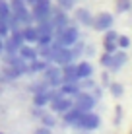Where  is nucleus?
Segmentation results:
<instances>
[{
    "label": "nucleus",
    "mask_w": 132,
    "mask_h": 134,
    "mask_svg": "<svg viewBox=\"0 0 132 134\" xmlns=\"http://www.w3.org/2000/svg\"><path fill=\"white\" fill-rule=\"evenodd\" d=\"M53 47V57H51V62L56 64V66H62V64H68V62H74L72 58V53H70V47H64V45L53 41L51 43Z\"/></svg>",
    "instance_id": "f257e3e1"
},
{
    "label": "nucleus",
    "mask_w": 132,
    "mask_h": 134,
    "mask_svg": "<svg viewBox=\"0 0 132 134\" xmlns=\"http://www.w3.org/2000/svg\"><path fill=\"white\" fill-rule=\"evenodd\" d=\"M33 10H31V16H33V21H37V24H41V21H49L51 20V0H35L33 2Z\"/></svg>",
    "instance_id": "f03ea898"
},
{
    "label": "nucleus",
    "mask_w": 132,
    "mask_h": 134,
    "mask_svg": "<svg viewBox=\"0 0 132 134\" xmlns=\"http://www.w3.org/2000/svg\"><path fill=\"white\" fill-rule=\"evenodd\" d=\"M99 126H101V119H99V115L93 113V111H85V113L80 117V121L76 122L74 128H80V130H85V132H91V130H97Z\"/></svg>",
    "instance_id": "7ed1b4c3"
},
{
    "label": "nucleus",
    "mask_w": 132,
    "mask_h": 134,
    "mask_svg": "<svg viewBox=\"0 0 132 134\" xmlns=\"http://www.w3.org/2000/svg\"><path fill=\"white\" fill-rule=\"evenodd\" d=\"M41 74H43V80L49 84V87H60V84H62V72H60V66H56V64L51 62Z\"/></svg>",
    "instance_id": "20e7f679"
},
{
    "label": "nucleus",
    "mask_w": 132,
    "mask_h": 134,
    "mask_svg": "<svg viewBox=\"0 0 132 134\" xmlns=\"http://www.w3.org/2000/svg\"><path fill=\"white\" fill-rule=\"evenodd\" d=\"M95 105H97V99L91 95V91H80V93L74 97V107L82 109L84 113L85 111H93Z\"/></svg>",
    "instance_id": "39448f33"
},
{
    "label": "nucleus",
    "mask_w": 132,
    "mask_h": 134,
    "mask_svg": "<svg viewBox=\"0 0 132 134\" xmlns=\"http://www.w3.org/2000/svg\"><path fill=\"white\" fill-rule=\"evenodd\" d=\"M6 64H8V68H12L16 72L18 78L27 74V60H24L20 54H6Z\"/></svg>",
    "instance_id": "423d86ee"
},
{
    "label": "nucleus",
    "mask_w": 132,
    "mask_h": 134,
    "mask_svg": "<svg viewBox=\"0 0 132 134\" xmlns=\"http://www.w3.org/2000/svg\"><path fill=\"white\" fill-rule=\"evenodd\" d=\"M113 24H115V18H113V14H109V12H101V14H97V16H93V29H97V31H107V29H111Z\"/></svg>",
    "instance_id": "0eeeda50"
},
{
    "label": "nucleus",
    "mask_w": 132,
    "mask_h": 134,
    "mask_svg": "<svg viewBox=\"0 0 132 134\" xmlns=\"http://www.w3.org/2000/svg\"><path fill=\"white\" fill-rule=\"evenodd\" d=\"M51 24H53L54 29H56V27H66L70 24V18H68L66 10H62L60 6L51 8Z\"/></svg>",
    "instance_id": "6e6552de"
},
{
    "label": "nucleus",
    "mask_w": 132,
    "mask_h": 134,
    "mask_svg": "<svg viewBox=\"0 0 132 134\" xmlns=\"http://www.w3.org/2000/svg\"><path fill=\"white\" fill-rule=\"evenodd\" d=\"M60 72H62V84H68V82L78 84V82H80L78 74H76V60L74 62H68V64H62Z\"/></svg>",
    "instance_id": "1a4fd4ad"
},
{
    "label": "nucleus",
    "mask_w": 132,
    "mask_h": 134,
    "mask_svg": "<svg viewBox=\"0 0 132 134\" xmlns=\"http://www.w3.org/2000/svg\"><path fill=\"white\" fill-rule=\"evenodd\" d=\"M126 62H128V54H126V51L119 49V51L113 53V62H111V66H109V70H111V72H119Z\"/></svg>",
    "instance_id": "9d476101"
},
{
    "label": "nucleus",
    "mask_w": 132,
    "mask_h": 134,
    "mask_svg": "<svg viewBox=\"0 0 132 134\" xmlns=\"http://www.w3.org/2000/svg\"><path fill=\"white\" fill-rule=\"evenodd\" d=\"M84 115V111L78 107H70L66 113H62V121H64L66 126H76V122L80 121V117Z\"/></svg>",
    "instance_id": "9b49d317"
},
{
    "label": "nucleus",
    "mask_w": 132,
    "mask_h": 134,
    "mask_svg": "<svg viewBox=\"0 0 132 134\" xmlns=\"http://www.w3.org/2000/svg\"><path fill=\"white\" fill-rule=\"evenodd\" d=\"M74 18H76V21H78V24L85 25V27H91V25H93V16H91V12H89L88 8H76Z\"/></svg>",
    "instance_id": "f8f14e48"
},
{
    "label": "nucleus",
    "mask_w": 132,
    "mask_h": 134,
    "mask_svg": "<svg viewBox=\"0 0 132 134\" xmlns=\"http://www.w3.org/2000/svg\"><path fill=\"white\" fill-rule=\"evenodd\" d=\"M70 107H74V99L72 97H62V99H58V101H53L51 103V109L54 111V115H62V113H66Z\"/></svg>",
    "instance_id": "ddd939ff"
},
{
    "label": "nucleus",
    "mask_w": 132,
    "mask_h": 134,
    "mask_svg": "<svg viewBox=\"0 0 132 134\" xmlns=\"http://www.w3.org/2000/svg\"><path fill=\"white\" fill-rule=\"evenodd\" d=\"M76 74H78L80 80L84 78H91L93 76V66L89 60H82V62H76Z\"/></svg>",
    "instance_id": "4468645a"
},
{
    "label": "nucleus",
    "mask_w": 132,
    "mask_h": 134,
    "mask_svg": "<svg viewBox=\"0 0 132 134\" xmlns=\"http://www.w3.org/2000/svg\"><path fill=\"white\" fill-rule=\"evenodd\" d=\"M18 54H20L24 60H33V58H37L39 54H37V47H33V45H29V43H24L20 49H18Z\"/></svg>",
    "instance_id": "2eb2a0df"
},
{
    "label": "nucleus",
    "mask_w": 132,
    "mask_h": 134,
    "mask_svg": "<svg viewBox=\"0 0 132 134\" xmlns=\"http://www.w3.org/2000/svg\"><path fill=\"white\" fill-rule=\"evenodd\" d=\"M21 35H24V41L29 45L37 43V27H35L33 24L29 25H21Z\"/></svg>",
    "instance_id": "dca6fc26"
},
{
    "label": "nucleus",
    "mask_w": 132,
    "mask_h": 134,
    "mask_svg": "<svg viewBox=\"0 0 132 134\" xmlns=\"http://www.w3.org/2000/svg\"><path fill=\"white\" fill-rule=\"evenodd\" d=\"M49 60H43V58H33V60H29L27 62V72H31V74H39V72H43L45 68L49 66Z\"/></svg>",
    "instance_id": "f3484780"
},
{
    "label": "nucleus",
    "mask_w": 132,
    "mask_h": 134,
    "mask_svg": "<svg viewBox=\"0 0 132 134\" xmlns=\"http://www.w3.org/2000/svg\"><path fill=\"white\" fill-rule=\"evenodd\" d=\"M35 27H37V37H53L54 27L51 24V20L49 21H41V24H37Z\"/></svg>",
    "instance_id": "a211bd4d"
},
{
    "label": "nucleus",
    "mask_w": 132,
    "mask_h": 134,
    "mask_svg": "<svg viewBox=\"0 0 132 134\" xmlns=\"http://www.w3.org/2000/svg\"><path fill=\"white\" fill-rule=\"evenodd\" d=\"M60 91L66 95V97H72V99H74L82 90H80L78 84H72V82H68V84H60Z\"/></svg>",
    "instance_id": "6ab92c4d"
},
{
    "label": "nucleus",
    "mask_w": 132,
    "mask_h": 134,
    "mask_svg": "<svg viewBox=\"0 0 132 134\" xmlns=\"http://www.w3.org/2000/svg\"><path fill=\"white\" fill-rule=\"evenodd\" d=\"M45 105H49L47 90L45 91H35L33 93V107H45Z\"/></svg>",
    "instance_id": "aec40b11"
},
{
    "label": "nucleus",
    "mask_w": 132,
    "mask_h": 134,
    "mask_svg": "<svg viewBox=\"0 0 132 134\" xmlns=\"http://www.w3.org/2000/svg\"><path fill=\"white\" fill-rule=\"evenodd\" d=\"M37 54L43 58V60H49V62H51L53 47H51V45H37Z\"/></svg>",
    "instance_id": "412c9836"
},
{
    "label": "nucleus",
    "mask_w": 132,
    "mask_h": 134,
    "mask_svg": "<svg viewBox=\"0 0 132 134\" xmlns=\"http://www.w3.org/2000/svg\"><path fill=\"white\" fill-rule=\"evenodd\" d=\"M107 87H109V91H111V95H113V97H117V99L124 95V86L119 84V82H111Z\"/></svg>",
    "instance_id": "4be33fe9"
},
{
    "label": "nucleus",
    "mask_w": 132,
    "mask_h": 134,
    "mask_svg": "<svg viewBox=\"0 0 132 134\" xmlns=\"http://www.w3.org/2000/svg\"><path fill=\"white\" fill-rule=\"evenodd\" d=\"M41 124H43V126H47V128H54V126H56V115H53V113H43V115H41Z\"/></svg>",
    "instance_id": "5701e85b"
},
{
    "label": "nucleus",
    "mask_w": 132,
    "mask_h": 134,
    "mask_svg": "<svg viewBox=\"0 0 132 134\" xmlns=\"http://www.w3.org/2000/svg\"><path fill=\"white\" fill-rule=\"evenodd\" d=\"M10 14H12L10 2H8V0H0V21H4V24H6L8 18H10Z\"/></svg>",
    "instance_id": "b1692460"
},
{
    "label": "nucleus",
    "mask_w": 132,
    "mask_h": 134,
    "mask_svg": "<svg viewBox=\"0 0 132 134\" xmlns=\"http://www.w3.org/2000/svg\"><path fill=\"white\" fill-rule=\"evenodd\" d=\"M84 49H85V45H84V43H82V41L78 39V41H76V43H74V45H72V47H70L72 58H74V60H76V58H78V57H82V54H84Z\"/></svg>",
    "instance_id": "393cba45"
},
{
    "label": "nucleus",
    "mask_w": 132,
    "mask_h": 134,
    "mask_svg": "<svg viewBox=\"0 0 132 134\" xmlns=\"http://www.w3.org/2000/svg\"><path fill=\"white\" fill-rule=\"evenodd\" d=\"M130 8H132V2H130V0H117V2H115L117 14H124V12H128Z\"/></svg>",
    "instance_id": "a878e982"
},
{
    "label": "nucleus",
    "mask_w": 132,
    "mask_h": 134,
    "mask_svg": "<svg viewBox=\"0 0 132 134\" xmlns=\"http://www.w3.org/2000/svg\"><path fill=\"white\" fill-rule=\"evenodd\" d=\"M78 86H80V90H82V91H91L97 84H95L91 78H84V80H80V82H78Z\"/></svg>",
    "instance_id": "bb28decb"
},
{
    "label": "nucleus",
    "mask_w": 132,
    "mask_h": 134,
    "mask_svg": "<svg viewBox=\"0 0 132 134\" xmlns=\"http://www.w3.org/2000/svg\"><path fill=\"white\" fill-rule=\"evenodd\" d=\"M56 6H60L62 10H72V8H76V0H56Z\"/></svg>",
    "instance_id": "cd10ccee"
},
{
    "label": "nucleus",
    "mask_w": 132,
    "mask_h": 134,
    "mask_svg": "<svg viewBox=\"0 0 132 134\" xmlns=\"http://www.w3.org/2000/svg\"><path fill=\"white\" fill-rule=\"evenodd\" d=\"M99 62H101L103 68H109V66H111V62H113V54L111 53H103L101 57H99Z\"/></svg>",
    "instance_id": "c85d7f7f"
},
{
    "label": "nucleus",
    "mask_w": 132,
    "mask_h": 134,
    "mask_svg": "<svg viewBox=\"0 0 132 134\" xmlns=\"http://www.w3.org/2000/svg\"><path fill=\"white\" fill-rule=\"evenodd\" d=\"M117 45H119V49H128V47H130V39H128L126 35H119Z\"/></svg>",
    "instance_id": "c756f323"
},
{
    "label": "nucleus",
    "mask_w": 132,
    "mask_h": 134,
    "mask_svg": "<svg viewBox=\"0 0 132 134\" xmlns=\"http://www.w3.org/2000/svg\"><path fill=\"white\" fill-rule=\"evenodd\" d=\"M120 121H122V107L119 105V107L115 109V119H113V124H115V126H120Z\"/></svg>",
    "instance_id": "7c9ffc66"
},
{
    "label": "nucleus",
    "mask_w": 132,
    "mask_h": 134,
    "mask_svg": "<svg viewBox=\"0 0 132 134\" xmlns=\"http://www.w3.org/2000/svg\"><path fill=\"white\" fill-rule=\"evenodd\" d=\"M8 33H10L8 25L4 24V21H0V37H2V39H6V37H8Z\"/></svg>",
    "instance_id": "2f4dec72"
},
{
    "label": "nucleus",
    "mask_w": 132,
    "mask_h": 134,
    "mask_svg": "<svg viewBox=\"0 0 132 134\" xmlns=\"http://www.w3.org/2000/svg\"><path fill=\"white\" fill-rule=\"evenodd\" d=\"M33 134H51V128H47V126H43V124H41L39 128H35Z\"/></svg>",
    "instance_id": "473e14b6"
},
{
    "label": "nucleus",
    "mask_w": 132,
    "mask_h": 134,
    "mask_svg": "<svg viewBox=\"0 0 132 134\" xmlns=\"http://www.w3.org/2000/svg\"><path fill=\"white\" fill-rule=\"evenodd\" d=\"M101 80H103V86H109V84H111V82H109V76H107V74H103Z\"/></svg>",
    "instance_id": "72a5a7b5"
},
{
    "label": "nucleus",
    "mask_w": 132,
    "mask_h": 134,
    "mask_svg": "<svg viewBox=\"0 0 132 134\" xmlns=\"http://www.w3.org/2000/svg\"><path fill=\"white\" fill-rule=\"evenodd\" d=\"M33 2H35V0H25V4H27V6H33Z\"/></svg>",
    "instance_id": "f704fd0d"
},
{
    "label": "nucleus",
    "mask_w": 132,
    "mask_h": 134,
    "mask_svg": "<svg viewBox=\"0 0 132 134\" xmlns=\"http://www.w3.org/2000/svg\"><path fill=\"white\" fill-rule=\"evenodd\" d=\"M2 43H4V39L0 37V54H2Z\"/></svg>",
    "instance_id": "c9c22d12"
},
{
    "label": "nucleus",
    "mask_w": 132,
    "mask_h": 134,
    "mask_svg": "<svg viewBox=\"0 0 132 134\" xmlns=\"http://www.w3.org/2000/svg\"><path fill=\"white\" fill-rule=\"evenodd\" d=\"M0 134H4V132H0Z\"/></svg>",
    "instance_id": "e433bc0d"
}]
</instances>
